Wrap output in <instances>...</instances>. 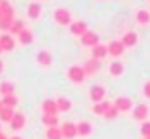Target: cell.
I'll use <instances>...</instances> for the list:
<instances>
[{
  "mask_svg": "<svg viewBox=\"0 0 150 139\" xmlns=\"http://www.w3.org/2000/svg\"><path fill=\"white\" fill-rule=\"evenodd\" d=\"M82 70H84L86 77H87V75H89V77H91V75H96L98 70H100V61H98V59H89V61L84 63Z\"/></svg>",
  "mask_w": 150,
  "mask_h": 139,
  "instance_id": "obj_15",
  "label": "cell"
},
{
  "mask_svg": "<svg viewBox=\"0 0 150 139\" xmlns=\"http://www.w3.org/2000/svg\"><path fill=\"white\" fill-rule=\"evenodd\" d=\"M42 115H58V108L54 99H45L42 103Z\"/></svg>",
  "mask_w": 150,
  "mask_h": 139,
  "instance_id": "obj_21",
  "label": "cell"
},
{
  "mask_svg": "<svg viewBox=\"0 0 150 139\" xmlns=\"http://www.w3.org/2000/svg\"><path fill=\"white\" fill-rule=\"evenodd\" d=\"M0 103H2V106H5V108H16L18 106V103H19V99L12 94V96H4L2 99H0Z\"/></svg>",
  "mask_w": 150,
  "mask_h": 139,
  "instance_id": "obj_26",
  "label": "cell"
},
{
  "mask_svg": "<svg viewBox=\"0 0 150 139\" xmlns=\"http://www.w3.org/2000/svg\"><path fill=\"white\" fill-rule=\"evenodd\" d=\"M110 104H112V103H108V101H105V99H103V101H100V103H94L91 110H93V113H94V115H105V111L108 110V106H110Z\"/></svg>",
  "mask_w": 150,
  "mask_h": 139,
  "instance_id": "obj_23",
  "label": "cell"
},
{
  "mask_svg": "<svg viewBox=\"0 0 150 139\" xmlns=\"http://www.w3.org/2000/svg\"><path fill=\"white\" fill-rule=\"evenodd\" d=\"M143 96H145V98H149V99H150V80H149V82H145V84H143Z\"/></svg>",
  "mask_w": 150,
  "mask_h": 139,
  "instance_id": "obj_32",
  "label": "cell"
},
{
  "mask_svg": "<svg viewBox=\"0 0 150 139\" xmlns=\"http://www.w3.org/2000/svg\"><path fill=\"white\" fill-rule=\"evenodd\" d=\"M143 139H150V138H143Z\"/></svg>",
  "mask_w": 150,
  "mask_h": 139,
  "instance_id": "obj_39",
  "label": "cell"
},
{
  "mask_svg": "<svg viewBox=\"0 0 150 139\" xmlns=\"http://www.w3.org/2000/svg\"><path fill=\"white\" fill-rule=\"evenodd\" d=\"M42 124L45 127H58L59 118H58V115H42Z\"/></svg>",
  "mask_w": 150,
  "mask_h": 139,
  "instance_id": "obj_24",
  "label": "cell"
},
{
  "mask_svg": "<svg viewBox=\"0 0 150 139\" xmlns=\"http://www.w3.org/2000/svg\"><path fill=\"white\" fill-rule=\"evenodd\" d=\"M107 51H108V56H113V58L117 59V58H120V56L124 54L126 47L122 45V42H120V40H112V42L107 45Z\"/></svg>",
  "mask_w": 150,
  "mask_h": 139,
  "instance_id": "obj_9",
  "label": "cell"
},
{
  "mask_svg": "<svg viewBox=\"0 0 150 139\" xmlns=\"http://www.w3.org/2000/svg\"><path fill=\"white\" fill-rule=\"evenodd\" d=\"M9 139H23L21 136H12V138H9Z\"/></svg>",
  "mask_w": 150,
  "mask_h": 139,
  "instance_id": "obj_35",
  "label": "cell"
},
{
  "mask_svg": "<svg viewBox=\"0 0 150 139\" xmlns=\"http://www.w3.org/2000/svg\"><path fill=\"white\" fill-rule=\"evenodd\" d=\"M149 113H150L149 104L142 103V104L133 106V118H134L136 122H145V120L149 118Z\"/></svg>",
  "mask_w": 150,
  "mask_h": 139,
  "instance_id": "obj_4",
  "label": "cell"
},
{
  "mask_svg": "<svg viewBox=\"0 0 150 139\" xmlns=\"http://www.w3.org/2000/svg\"><path fill=\"white\" fill-rule=\"evenodd\" d=\"M113 106L117 108L119 113H127V111L133 110L134 104H133V99H131V98H127V96H119V98H115Z\"/></svg>",
  "mask_w": 150,
  "mask_h": 139,
  "instance_id": "obj_3",
  "label": "cell"
},
{
  "mask_svg": "<svg viewBox=\"0 0 150 139\" xmlns=\"http://www.w3.org/2000/svg\"><path fill=\"white\" fill-rule=\"evenodd\" d=\"M12 115H14V110H12V108L2 106V110H0V124H2V122L9 124V122L12 120Z\"/></svg>",
  "mask_w": 150,
  "mask_h": 139,
  "instance_id": "obj_27",
  "label": "cell"
},
{
  "mask_svg": "<svg viewBox=\"0 0 150 139\" xmlns=\"http://www.w3.org/2000/svg\"><path fill=\"white\" fill-rule=\"evenodd\" d=\"M0 139H9V138H7V134H4V132L0 131Z\"/></svg>",
  "mask_w": 150,
  "mask_h": 139,
  "instance_id": "obj_33",
  "label": "cell"
},
{
  "mask_svg": "<svg viewBox=\"0 0 150 139\" xmlns=\"http://www.w3.org/2000/svg\"><path fill=\"white\" fill-rule=\"evenodd\" d=\"M2 70H4V63H2V59H0V73H2Z\"/></svg>",
  "mask_w": 150,
  "mask_h": 139,
  "instance_id": "obj_34",
  "label": "cell"
},
{
  "mask_svg": "<svg viewBox=\"0 0 150 139\" xmlns=\"http://www.w3.org/2000/svg\"><path fill=\"white\" fill-rule=\"evenodd\" d=\"M75 127H77V136L79 138H89L93 134V124L87 122V120H82V122L75 124Z\"/></svg>",
  "mask_w": 150,
  "mask_h": 139,
  "instance_id": "obj_11",
  "label": "cell"
},
{
  "mask_svg": "<svg viewBox=\"0 0 150 139\" xmlns=\"http://www.w3.org/2000/svg\"><path fill=\"white\" fill-rule=\"evenodd\" d=\"M136 23L142 25V26H147L150 23V12L147 9H140V11L136 12Z\"/></svg>",
  "mask_w": 150,
  "mask_h": 139,
  "instance_id": "obj_22",
  "label": "cell"
},
{
  "mask_svg": "<svg viewBox=\"0 0 150 139\" xmlns=\"http://www.w3.org/2000/svg\"><path fill=\"white\" fill-rule=\"evenodd\" d=\"M120 42H122L124 47H134L138 44V33L136 32H126V33L122 35Z\"/></svg>",
  "mask_w": 150,
  "mask_h": 139,
  "instance_id": "obj_14",
  "label": "cell"
},
{
  "mask_svg": "<svg viewBox=\"0 0 150 139\" xmlns=\"http://www.w3.org/2000/svg\"><path fill=\"white\" fill-rule=\"evenodd\" d=\"M140 134H142L143 138H150V122H149V120L142 122V127H140Z\"/></svg>",
  "mask_w": 150,
  "mask_h": 139,
  "instance_id": "obj_31",
  "label": "cell"
},
{
  "mask_svg": "<svg viewBox=\"0 0 150 139\" xmlns=\"http://www.w3.org/2000/svg\"><path fill=\"white\" fill-rule=\"evenodd\" d=\"M108 56V51H107V45L103 44H98L93 47V59H98V61H103L105 58Z\"/></svg>",
  "mask_w": 150,
  "mask_h": 139,
  "instance_id": "obj_18",
  "label": "cell"
},
{
  "mask_svg": "<svg viewBox=\"0 0 150 139\" xmlns=\"http://www.w3.org/2000/svg\"><path fill=\"white\" fill-rule=\"evenodd\" d=\"M108 71H110V75L112 77H122L124 75V63L122 61H119V59H113L112 63H110V66H108Z\"/></svg>",
  "mask_w": 150,
  "mask_h": 139,
  "instance_id": "obj_16",
  "label": "cell"
},
{
  "mask_svg": "<svg viewBox=\"0 0 150 139\" xmlns=\"http://www.w3.org/2000/svg\"><path fill=\"white\" fill-rule=\"evenodd\" d=\"M105 96H107V89H105L103 85H93V87L89 89V98H91L93 103H100V101H103Z\"/></svg>",
  "mask_w": 150,
  "mask_h": 139,
  "instance_id": "obj_7",
  "label": "cell"
},
{
  "mask_svg": "<svg viewBox=\"0 0 150 139\" xmlns=\"http://www.w3.org/2000/svg\"><path fill=\"white\" fill-rule=\"evenodd\" d=\"M67 78L72 82V84H84V80H86V73H84V70H82V66H77V65H74V66H70V68L67 70Z\"/></svg>",
  "mask_w": 150,
  "mask_h": 139,
  "instance_id": "obj_2",
  "label": "cell"
},
{
  "mask_svg": "<svg viewBox=\"0 0 150 139\" xmlns=\"http://www.w3.org/2000/svg\"><path fill=\"white\" fill-rule=\"evenodd\" d=\"M16 37H18V42H19L21 45H30V44L33 42V33H32L28 28L21 30V32L16 35Z\"/></svg>",
  "mask_w": 150,
  "mask_h": 139,
  "instance_id": "obj_19",
  "label": "cell"
},
{
  "mask_svg": "<svg viewBox=\"0 0 150 139\" xmlns=\"http://www.w3.org/2000/svg\"><path fill=\"white\" fill-rule=\"evenodd\" d=\"M14 47H16V40H14V37L11 33H2L0 35V49H2V52L5 51V52H11V51H14Z\"/></svg>",
  "mask_w": 150,
  "mask_h": 139,
  "instance_id": "obj_6",
  "label": "cell"
},
{
  "mask_svg": "<svg viewBox=\"0 0 150 139\" xmlns=\"http://www.w3.org/2000/svg\"><path fill=\"white\" fill-rule=\"evenodd\" d=\"M0 18H2V11H0Z\"/></svg>",
  "mask_w": 150,
  "mask_h": 139,
  "instance_id": "obj_36",
  "label": "cell"
},
{
  "mask_svg": "<svg viewBox=\"0 0 150 139\" xmlns=\"http://www.w3.org/2000/svg\"><path fill=\"white\" fill-rule=\"evenodd\" d=\"M26 14H28L30 19H38L40 14H42V5H40L38 2H32V4L28 5V9H26Z\"/></svg>",
  "mask_w": 150,
  "mask_h": 139,
  "instance_id": "obj_20",
  "label": "cell"
},
{
  "mask_svg": "<svg viewBox=\"0 0 150 139\" xmlns=\"http://www.w3.org/2000/svg\"><path fill=\"white\" fill-rule=\"evenodd\" d=\"M26 26H25V21L23 19H14L12 21V25H11V28H9V32L11 35H18L21 30H25Z\"/></svg>",
  "mask_w": 150,
  "mask_h": 139,
  "instance_id": "obj_29",
  "label": "cell"
},
{
  "mask_svg": "<svg viewBox=\"0 0 150 139\" xmlns=\"http://www.w3.org/2000/svg\"><path fill=\"white\" fill-rule=\"evenodd\" d=\"M9 124H11V129H12V131H21V129H25V125H26V117H25V113L14 111L12 120H11Z\"/></svg>",
  "mask_w": 150,
  "mask_h": 139,
  "instance_id": "obj_8",
  "label": "cell"
},
{
  "mask_svg": "<svg viewBox=\"0 0 150 139\" xmlns=\"http://www.w3.org/2000/svg\"><path fill=\"white\" fill-rule=\"evenodd\" d=\"M35 59H37L38 65H40V66H44V68H47V66H51V65H52V54H51L49 51H45V49L38 51L37 56H35Z\"/></svg>",
  "mask_w": 150,
  "mask_h": 139,
  "instance_id": "obj_12",
  "label": "cell"
},
{
  "mask_svg": "<svg viewBox=\"0 0 150 139\" xmlns=\"http://www.w3.org/2000/svg\"><path fill=\"white\" fill-rule=\"evenodd\" d=\"M54 103H56V108H58V113H59V111H61V113H68V111L72 110V101H70L68 98H65V96L58 98Z\"/></svg>",
  "mask_w": 150,
  "mask_h": 139,
  "instance_id": "obj_17",
  "label": "cell"
},
{
  "mask_svg": "<svg viewBox=\"0 0 150 139\" xmlns=\"http://www.w3.org/2000/svg\"><path fill=\"white\" fill-rule=\"evenodd\" d=\"M59 131H61L63 139H75L77 138V127H75V124H72V122H63L61 127H59Z\"/></svg>",
  "mask_w": 150,
  "mask_h": 139,
  "instance_id": "obj_10",
  "label": "cell"
},
{
  "mask_svg": "<svg viewBox=\"0 0 150 139\" xmlns=\"http://www.w3.org/2000/svg\"><path fill=\"white\" fill-rule=\"evenodd\" d=\"M0 110H2V103H0Z\"/></svg>",
  "mask_w": 150,
  "mask_h": 139,
  "instance_id": "obj_38",
  "label": "cell"
},
{
  "mask_svg": "<svg viewBox=\"0 0 150 139\" xmlns=\"http://www.w3.org/2000/svg\"><path fill=\"white\" fill-rule=\"evenodd\" d=\"M87 30H89V28H87V23L82 21V19H79V21H75V23H70V33L74 35V37H82Z\"/></svg>",
  "mask_w": 150,
  "mask_h": 139,
  "instance_id": "obj_13",
  "label": "cell"
},
{
  "mask_svg": "<svg viewBox=\"0 0 150 139\" xmlns=\"http://www.w3.org/2000/svg\"><path fill=\"white\" fill-rule=\"evenodd\" d=\"M0 54H2V49H0Z\"/></svg>",
  "mask_w": 150,
  "mask_h": 139,
  "instance_id": "obj_40",
  "label": "cell"
},
{
  "mask_svg": "<svg viewBox=\"0 0 150 139\" xmlns=\"http://www.w3.org/2000/svg\"><path fill=\"white\" fill-rule=\"evenodd\" d=\"M117 115H119L117 108H115L113 104H110V106H108V110L105 111V115H103V117H105L107 120H113V118H117Z\"/></svg>",
  "mask_w": 150,
  "mask_h": 139,
  "instance_id": "obj_30",
  "label": "cell"
},
{
  "mask_svg": "<svg viewBox=\"0 0 150 139\" xmlns=\"http://www.w3.org/2000/svg\"><path fill=\"white\" fill-rule=\"evenodd\" d=\"M80 44L84 45V47H94V45H98L100 44V37L96 32H91V30H87L86 33L80 37Z\"/></svg>",
  "mask_w": 150,
  "mask_h": 139,
  "instance_id": "obj_5",
  "label": "cell"
},
{
  "mask_svg": "<svg viewBox=\"0 0 150 139\" xmlns=\"http://www.w3.org/2000/svg\"><path fill=\"white\" fill-rule=\"evenodd\" d=\"M14 91H16V87H14L12 82H2V84H0V96H2V98H4V96H12Z\"/></svg>",
  "mask_w": 150,
  "mask_h": 139,
  "instance_id": "obj_25",
  "label": "cell"
},
{
  "mask_svg": "<svg viewBox=\"0 0 150 139\" xmlns=\"http://www.w3.org/2000/svg\"><path fill=\"white\" fill-rule=\"evenodd\" d=\"M44 136H45V139H63L59 127H47Z\"/></svg>",
  "mask_w": 150,
  "mask_h": 139,
  "instance_id": "obj_28",
  "label": "cell"
},
{
  "mask_svg": "<svg viewBox=\"0 0 150 139\" xmlns=\"http://www.w3.org/2000/svg\"><path fill=\"white\" fill-rule=\"evenodd\" d=\"M0 131H2V124H0Z\"/></svg>",
  "mask_w": 150,
  "mask_h": 139,
  "instance_id": "obj_37",
  "label": "cell"
},
{
  "mask_svg": "<svg viewBox=\"0 0 150 139\" xmlns=\"http://www.w3.org/2000/svg\"><path fill=\"white\" fill-rule=\"evenodd\" d=\"M52 16H54L56 25H59V26H70V23H72V12L67 7H58Z\"/></svg>",
  "mask_w": 150,
  "mask_h": 139,
  "instance_id": "obj_1",
  "label": "cell"
}]
</instances>
